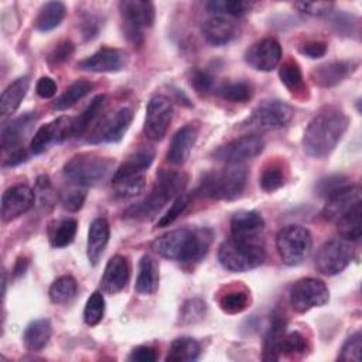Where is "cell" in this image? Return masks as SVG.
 I'll return each mask as SVG.
<instances>
[{
	"label": "cell",
	"mask_w": 362,
	"mask_h": 362,
	"mask_svg": "<svg viewBox=\"0 0 362 362\" xmlns=\"http://www.w3.org/2000/svg\"><path fill=\"white\" fill-rule=\"evenodd\" d=\"M212 236L214 233L208 228H181L156 238L151 249L161 257L182 264H194L201 262L208 253Z\"/></svg>",
	"instance_id": "1"
},
{
	"label": "cell",
	"mask_w": 362,
	"mask_h": 362,
	"mask_svg": "<svg viewBox=\"0 0 362 362\" xmlns=\"http://www.w3.org/2000/svg\"><path fill=\"white\" fill-rule=\"evenodd\" d=\"M349 124L348 116L337 106H325L310 120L304 136V151L315 158L327 157L337 147Z\"/></svg>",
	"instance_id": "2"
},
{
	"label": "cell",
	"mask_w": 362,
	"mask_h": 362,
	"mask_svg": "<svg viewBox=\"0 0 362 362\" xmlns=\"http://www.w3.org/2000/svg\"><path fill=\"white\" fill-rule=\"evenodd\" d=\"M187 175L182 171L175 170H161L157 173L154 185L147 197L132 206L124 212V216L139 221H146L154 218L161 208L168 202L175 199L182 194L187 185Z\"/></svg>",
	"instance_id": "3"
},
{
	"label": "cell",
	"mask_w": 362,
	"mask_h": 362,
	"mask_svg": "<svg viewBox=\"0 0 362 362\" xmlns=\"http://www.w3.org/2000/svg\"><path fill=\"white\" fill-rule=\"evenodd\" d=\"M247 170L243 164H226L221 170L206 173L198 187V192L212 199L232 201L240 197L246 187Z\"/></svg>",
	"instance_id": "4"
},
{
	"label": "cell",
	"mask_w": 362,
	"mask_h": 362,
	"mask_svg": "<svg viewBox=\"0 0 362 362\" xmlns=\"http://www.w3.org/2000/svg\"><path fill=\"white\" fill-rule=\"evenodd\" d=\"M113 164V160L96 153H79L65 163L62 173L75 185L95 187L112 174Z\"/></svg>",
	"instance_id": "5"
},
{
	"label": "cell",
	"mask_w": 362,
	"mask_h": 362,
	"mask_svg": "<svg viewBox=\"0 0 362 362\" xmlns=\"http://www.w3.org/2000/svg\"><path fill=\"white\" fill-rule=\"evenodd\" d=\"M266 257V252L260 240H246L230 238L225 240L218 250L221 266L233 273L249 272L259 267Z\"/></svg>",
	"instance_id": "6"
},
{
	"label": "cell",
	"mask_w": 362,
	"mask_h": 362,
	"mask_svg": "<svg viewBox=\"0 0 362 362\" xmlns=\"http://www.w3.org/2000/svg\"><path fill=\"white\" fill-rule=\"evenodd\" d=\"M133 120V109L120 106L112 112L105 113L100 119L95 120L88 132L86 141L90 144L116 143L120 141Z\"/></svg>",
	"instance_id": "7"
},
{
	"label": "cell",
	"mask_w": 362,
	"mask_h": 362,
	"mask_svg": "<svg viewBox=\"0 0 362 362\" xmlns=\"http://www.w3.org/2000/svg\"><path fill=\"white\" fill-rule=\"evenodd\" d=\"M311 246V233L300 225H287L281 228L276 236L277 253L281 262L288 266L301 263L308 256Z\"/></svg>",
	"instance_id": "8"
},
{
	"label": "cell",
	"mask_w": 362,
	"mask_h": 362,
	"mask_svg": "<svg viewBox=\"0 0 362 362\" xmlns=\"http://www.w3.org/2000/svg\"><path fill=\"white\" fill-rule=\"evenodd\" d=\"M126 38L139 45L143 42V30L151 27L156 17L154 4L146 0H123L119 3Z\"/></svg>",
	"instance_id": "9"
},
{
	"label": "cell",
	"mask_w": 362,
	"mask_h": 362,
	"mask_svg": "<svg viewBox=\"0 0 362 362\" xmlns=\"http://www.w3.org/2000/svg\"><path fill=\"white\" fill-rule=\"evenodd\" d=\"M329 293L322 280L304 277L294 283L290 291V305L296 313H307L314 307H322L328 303Z\"/></svg>",
	"instance_id": "10"
},
{
	"label": "cell",
	"mask_w": 362,
	"mask_h": 362,
	"mask_svg": "<svg viewBox=\"0 0 362 362\" xmlns=\"http://www.w3.org/2000/svg\"><path fill=\"white\" fill-rule=\"evenodd\" d=\"M293 115L294 110L288 103L279 99L264 100L253 109L243 124L260 130H274L286 126Z\"/></svg>",
	"instance_id": "11"
},
{
	"label": "cell",
	"mask_w": 362,
	"mask_h": 362,
	"mask_svg": "<svg viewBox=\"0 0 362 362\" xmlns=\"http://www.w3.org/2000/svg\"><path fill=\"white\" fill-rule=\"evenodd\" d=\"M354 259V249L344 239L325 242L315 255V267L325 276H335L346 269Z\"/></svg>",
	"instance_id": "12"
},
{
	"label": "cell",
	"mask_w": 362,
	"mask_h": 362,
	"mask_svg": "<svg viewBox=\"0 0 362 362\" xmlns=\"http://www.w3.org/2000/svg\"><path fill=\"white\" fill-rule=\"evenodd\" d=\"M264 141L257 134H245L236 137L212 151V157L226 164H236L253 158L263 151Z\"/></svg>",
	"instance_id": "13"
},
{
	"label": "cell",
	"mask_w": 362,
	"mask_h": 362,
	"mask_svg": "<svg viewBox=\"0 0 362 362\" xmlns=\"http://www.w3.org/2000/svg\"><path fill=\"white\" fill-rule=\"evenodd\" d=\"M173 119V105L171 100L164 95L153 96L146 107L144 119V134L153 141L161 140Z\"/></svg>",
	"instance_id": "14"
},
{
	"label": "cell",
	"mask_w": 362,
	"mask_h": 362,
	"mask_svg": "<svg viewBox=\"0 0 362 362\" xmlns=\"http://www.w3.org/2000/svg\"><path fill=\"white\" fill-rule=\"evenodd\" d=\"M74 137V117L59 116L52 122L42 124L30 143V150L33 154H41L48 150L52 144L62 143Z\"/></svg>",
	"instance_id": "15"
},
{
	"label": "cell",
	"mask_w": 362,
	"mask_h": 362,
	"mask_svg": "<svg viewBox=\"0 0 362 362\" xmlns=\"http://www.w3.org/2000/svg\"><path fill=\"white\" fill-rule=\"evenodd\" d=\"M246 64L260 72L273 71L281 61V47L274 38L256 41L245 52Z\"/></svg>",
	"instance_id": "16"
},
{
	"label": "cell",
	"mask_w": 362,
	"mask_h": 362,
	"mask_svg": "<svg viewBox=\"0 0 362 362\" xmlns=\"http://www.w3.org/2000/svg\"><path fill=\"white\" fill-rule=\"evenodd\" d=\"M35 192L25 184H17L7 188L1 195V218L10 222L33 208Z\"/></svg>",
	"instance_id": "17"
},
{
	"label": "cell",
	"mask_w": 362,
	"mask_h": 362,
	"mask_svg": "<svg viewBox=\"0 0 362 362\" xmlns=\"http://www.w3.org/2000/svg\"><path fill=\"white\" fill-rule=\"evenodd\" d=\"M129 62V55L123 49L103 47L82 59L78 64V68L88 72H117L122 71Z\"/></svg>",
	"instance_id": "18"
},
{
	"label": "cell",
	"mask_w": 362,
	"mask_h": 362,
	"mask_svg": "<svg viewBox=\"0 0 362 362\" xmlns=\"http://www.w3.org/2000/svg\"><path fill=\"white\" fill-rule=\"evenodd\" d=\"M362 201L361 188L356 185H349L337 194L327 198V204L321 211V216L325 221H338L348 211H351L356 204Z\"/></svg>",
	"instance_id": "19"
},
{
	"label": "cell",
	"mask_w": 362,
	"mask_h": 362,
	"mask_svg": "<svg viewBox=\"0 0 362 362\" xmlns=\"http://www.w3.org/2000/svg\"><path fill=\"white\" fill-rule=\"evenodd\" d=\"M37 120V116L33 112H27L1 129V147L4 151H13L23 147L24 140L31 133V129Z\"/></svg>",
	"instance_id": "20"
},
{
	"label": "cell",
	"mask_w": 362,
	"mask_h": 362,
	"mask_svg": "<svg viewBox=\"0 0 362 362\" xmlns=\"http://www.w3.org/2000/svg\"><path fill=\"white\" fill-rule=\"evenodd\" d=\"M130 277V266L124 256L115 255L109 259L100 284L102 290L107 294H117L120 293L129 283Z\"/></svg>",
	"instance_id": "21"
},
{
	"label": "cell",
	"mask_w": 362,
	"mask_h": 362,
	"mask_svg": "<svg viewBox=\"0 0 362 362\" xmlns=\"http://www.w3.org/2000/svg\"><path fill=\"white\" fill-rule=\"evenodd\" d=\"M198 132H199V126L197 123H188L182 126L173 136V140L167 153V158L171 164L181 165L188 160L191 150L197 141Z\"/></svg>",
	"instance_id": "22"
},
{
	"label": "cell",
	"mask_w": 362,
	"mask_h": 362,
	"mask_svg": "<svg viewBox=\"0 0 362 362\" xmlns=\"http://www.w3.org/2000/svg\"><path fill=\"white\" fill-rule=\"evenodd\" d=\"M264 229V221L256 211H239L230 219V232L233 238L246 240H260Z\"/></svg>",
	"instance_id": "23"
},
{
	"label": "cell",
	"mask_w": 362,
	"mask_h": 362,
	"mask_svg": "<svg viewBox=\"0 0 362 362\" xmlns=\"http://www.w3.org/2000/svg\"><path fill=\"white\" fill-rule=\"evenodd\" d=\"M202 35L206 42L221 47L226 45L238 35V28L232 20L223 16H212L202 24Z\"/></svg>",
	"instance_id": "24"
},
{
	"label": "cell",
	"mask_w": 362,
	"mask_h": 362,
	"mask_svg": "<svg viewBox=\"0 0 362 362\" xmlns=\"http://www.w3.org/2000/svg\"><path fill=\"white\" fill-rule=\"evenodd\" d=\"M355 64L349 61H332L318 65L311 72V78L321 88H331L342 82L355 71Z\"/></svg>",
	"instance_id": "25"
},
{
	"label": "cell",
	"mask_w": 362,
	"mask_h": 362,
	"mask_svg": "<svg viewBox=\"0 0 362 362\" xmlns=\"http://www.w3.org/2000/svg\"><path fill=\"white\" fill-rule=\"evenodd\" d=\"M109 223L105 218H96L92 221L88 230L86 242V256L90 264H98L109 242Z\"/></svg>",
	"instance_id": "26"
},
{
	"label": "cell",
	"mask_w": 362,
	"mask_h": 362,
	"mask_svg": "<svg viewBox=\"0 0 362 362\" xmlns=\"http://www.w3.org/2000/svg\"><path fill=\"white\" fill-rule=\"evenodd\" d=\"M158 283H160L158 264L150 255H144L139 263V274L136 279L134 291L141 296H151L157 291Z\"/></svg>",
	"instance_id": "27"
},
{
	"label": "cell",
	"mask_w": 362,
	"mask_h": 362,
	"mask_svg": "<svg viewBox=\"0 0 362 362\" xmlns=\"http://www.w3.org/2000/svg\"><path fill=\"white\" fill-rule=\"evenodd\" d=\"M250 303L249 290L240 284L235 283L232 286L225 287V290L218 297V304L221 310L226 314H238L247 308Z\"/></svg>",
	"instance_id": "28"
},
{
	"label": "cell",
	"mask_w": 362,
	"mask_h": 362,
	"mask_svg": "<svg viewBox=\"0 0 362 362\" xmlns=\"http://www.w3.org/2000/svg\"><path fill=\"white\" fill-rule=\"evenodd\" d=\"M154 156L156 153L151 147L144 146L137 148L119 165V168L113 173L112 178H120L133 174H146V170L151 165Z\"/></svg>",
	"instance_id": "29"
},
{
	"label": "cell",
	"mask_w": 362,
	"mask_h": 362,
	"mask_svg": "<svg viewBox=\"0 0 362 362\" xmlns=\"http://www.w3.org/2000/svg\"><path fill=\"white\" fill-rule=\"evenodd\" d=\"M30 88V79L28 76H21L11 82L1 93L0 96V113L1 117H6L11 113H14L20 103L23 102L24 96L27 95V90Z\"/></svg>",
	"instance_id": "30"
},
{
	"label": "cell",
	"mask_w": 362,
	"mask_h": 362,
	"mask_svg": "<svg viewBox=\"0 0 362 362\" xmlns=\"http://www.w3.org/2000/svg\"><path fill=\"white\" fill-rule=\"evenodd\" d=\"M284 328H286L284 317L280 314L273 315L263 341V355H262L263 361H277L280 358L279 345H280L281 337L284 335Z\"/></svg>",
	"instance_id": "31"
},
{
	"label": "cell",
	"mask_w": 362,
	"mask_h": 362,
	"mask_svg": "<svg viewBox=\"0 0 362 362\" xmlns=\"http://www.w3.org/2000/svg\"><path fill=\"white\" fill-rule=\"evenodd\" d=\"M51 334H52V328L48 320L45 318L34 320L27 325L24 331V337H23L24 345L28 351L38 352L48 344Z\"/></svg>",
	"instance_id": "32"
},
{
	"label": "cell",
	"mask_w": 362,
	"mask_h": 362,
	"mask_svg": "<svg viewBox=\"0 0 362 362\" xmlns=\"http://www.w3.org/2000/svg\"><path fill=\"white\" fill-rule=\"evenodd\" d=\"M199 354L201 345L197 339L191 337H178L171 342L165 359L171 362H191L195 361Z\"/></svg>",
	"instance_id": "33"
},
{
	"label": "cell",
	"mask_w": 362,
	"mask_h": 362,
	"mask_svg": "<svg viewBox=\"0 0 362 362\" xmlns=\"http://www.w3.org/2000/svg\"><path fill=\"white\" fill-rule=\"evenodd\" d=\"M65 11H66V8H65L64 3H61V1L45 3L40 8V11L34 20L35 28L40 31L54 30L55 27H58L62 23V20L65 17Z\"/></svg>",
	"instance_id": "34"
},
{
	"label": "cell",
	"mask_w": 362,
	"mask_h": 362,
	"mask_svg": "<svg viewBox=\"0 0 362 362\" xmlns=\"http://www.w3.org/2000/svg\"><path fill=\"white\" fill-rule=\"evenodd\" d=\"M93 85L89 81L85 79H78L74 83H71L64 93H61L54 102H52V109L55 110H65L71 106H74L78 100L85 98L90 90Z\"/></svg>",
	"instance_id": "35"
},
{
	"label": "cell",
	"mask_w": 362,
	"mask_h": 362,
	"mask_svg": "<svg viewBox=\"0 0 362 362\" xmlns=\"http://www.w3.org/2000/svg\"><path fill=\"white\" fill-rule=\"evenodd\" d=\"M78 293L76 280L72 276L58 277L49 287V300L58 305H66L74 301Z\"/></svg>",
	"instance_id": "36"
},
{
	"label": "cell",
	"mask_w": 362,
	"mask_h": 362,
	"mask_svg": "<svg viewBox=\"0 0 362 362\" xmlns=\"http://www.w3.org/2000/svg\"><path fill=\"white\" fill-rule=\"evenodd\" d=\"M115 195L122 199L134 198L140 195L146 185V174H133L120 178H112Z\"/></svg>",
	"instance_id": "37"
},
{
	"label": "cell",
	"mask_w": 362,
	"mask_h": 362,
	"mask_svg": "<svg viewBox=\"0 0 362 362\" xmlns=\"http://www.w3.org/2000/svg\"><path fill=\"white\" fill-rule=\"evenodd\" d=\"M361 214L362 204H356L351 211H348L344 216L337 221L338 233L344 240H358L361 238Z\"/></svg>",
	"instance_id": "38"
},
{
	"label": "cell",
	"mask_w": 362,
	"mask_h": 362,
	"mask_svg": "<svg viewBox=\"0 0 362 362\" xmlns=\"http://www.w3.org/2000/svg\"><path fill=\"white\" fill-rule=\"evenodd\" d=\"M106 102L105 95H98L92 99V102L88 105V107L74 119V137H81L85 132L89 130L90 124L95 123L98 115L103 109Z\"/></svg>",
	"instance_id": "39"
},
{
	"label": "cell",
	"mask_w": 362,
	"mask_h": 362,
	"mask_svg": "<svg viewBox=\"0 0 362 362\" xmlns=\"http://www.w3.org/2000/svg\"><path fill=\"white\" fill-rule=\"evenodd\" d=\"M78 229V222L72 218H65L54 223L49 229V242L54 247L61 249L72 243Z\"/></svg>",
	"instance_id": "40"
},
{
	"label": "cell",
	"mask_w": 362,
	"mask_h": 362,
	"mask_svg": "<svg viewBox=\"0 0 362 362\" xmlns=\"http://www.w3.org/2000/svg\"><path fill=\"white\" fill-rule=\"evenodd\" d=\"M216 93L229 102H247L253 95V88L249 82L245 81H230L223 82L216 88Z\"/></svg>",
	"instance_id": "41"
},
{
	"label": "cell",
	"mask_w": 362,
	"mask_h": 362,
	"mask_svg": "<svg viewBox=\"0 0 362 362\" xmlns=\"http://www.w3.org/2000/svg\"><path fill=\"white\" fill-rule=\"evenodd\" d=\"M286 170L280 161H272L269 163L259 178L260 188L266 192H274L276 189L281 188L286 182Z\"/></svg>",
	"instance_id": "42"
},
{
	"label": "cell",
	"mask_w": 362,
	"mask_h": 362,
	"mask_svg": "<svg viewBox=\"0 0 362 362\" xmlns=\"http://www.w3.org/2000/svg\"><path fill=\"white\" fill-rule=\"evenodd\" d=\"M279 75H280L281 82L286 85V88L290 92L298 93V92H303L305 89L303 74H301V68H300V65L294 59L284 61L280 65Z\"/></svg>",
	"instance_id": "43"
},
{
	"label": "cell",
	"mask_w": 362,
	"mask_h": 362,
	"mask_svg": "<svg viewBox=\"0 0 362 362\" xmlns=\"http://www.w3.org/2000/svg\"><path fill=\"white\" fill-rule=\"evenodd\" d=\"M206 8L215 16L240 17L252 8V3L242 0H212L206 3Z\"/></svg>",
	"instance_id": "44"
},
{
	"label": "cell",
	"mask_w": 362,
	"mask_h": 362,
	"mask_svg": "<svg viewBox=\"0 0 362 362\" xmlns=\"http://www.w3.org/2000/svg\"><path fill=\"white\" fill-rule=\"evenodd\" d=\"M307 349H308L307 339L304 338V335H301L297 331L284 334L281 337V341H280V345H279L280 355L283 354V355H287V356H291V358L305 355Z\"/></svg>",
	"instance_id": "45"
},
{
	"label": "cell",
	"mask_w": 362,
	"mask_h": 362,
	"mask_svg": "<svg viewBox=\"0 0 362 362\" xmlns=\"http://www.w3.org/2000/svg\"><path fill=\"white\" fill-rule=\"evenodd\" d=\"M105 314V298L100 291H95L90 294L85 304L83 310V320L88 325L93 327L98 325Z\"/></svg>",
	"instance_id": "46"
},
{
	"label": "cell",
	"mask_w": 362,
	"mask_h": 362,
	"mask_svg": "<svg viewBox=\"0 0 362 362\" xmlns=\"http://www.w3.org/2000/svg\"><path fill=\"white\" fill-rule=\"evenodd\" d=\"M206 304L199 298H189L181 307V324H194L205 317Z\"/></svg>",
	"instance_id": "47"
},
{
	"label": "cell",
	"mask_w": 362,
	"mask_h": 362,
	"mask_svg": "<svg viewBox=\"0 0 362 362\" xmlns=\"http://www.w3.org/2000/svg\"><path fill=\"white\" fill-rule=\"evenodd\" d=\"M351 182L344 175H329L325 178H321L317 185H315V191L320 197L324 198H329L331 195L337 194L338 191L349 187Z\"/></svg>",
	"instance_id": "48"
},
{
	"label": "cell",
	"mask_w": 362,
	"mask_h": 362,
	"mask_svg": "<svg viewBox=\"0 0 362 362\" xmlns=\"http://www.w3.org/2000/svg\"><path fill=\"white\" fill-rule=\"evenodd\" d=\"M189 204H191V195H189V194H181V195H178V197L173 201L170 209L160 218L157 226H160V228L170 226V225L188 208Z\"/></svg>",
	"instance_id": "49"
},
{
	"label": "cell",
	"mask_w": 362,
	"mask_h": 362,
	"mask_svg": "<svg viewBox=\"0 0 362 362\" xmlns=\"http://www.w3.org/2000/svg\"><path fill=\"white\" fill-rule=\"evenodd\" d=\"M361 351H362V337H361V332L356 331L342 345L341 352L338 355V359L345 361V362H349V361L351 362H359L361 361Z\"/></svg>",
	"instance_id": "50"
},
{
	"label": "cell",
	"mask_w": 362,
	"mask_h": 362,
	"mask_svg": "<svg viewBox=\"0 0 362 362\" xmlns=\"http://www.w3.org/2000/svg\"><path fill=\"white\" fill-rule=\"evenodd\" d=\"M294 7L307 16L321 17V16H327L331 13L334 3H331V1H298V3H294Z\"/></svg>",
	"instance_id": "51"
},
{
	"label": "cell",
	"mask_w": 362,
	"mask_h": 362,
	"mask_svg": "<svg viewBox=\"0 0 362 362\" xmlns=\"http://www.w3.org/2000/svg\"><path fill=\"white\" fill-rule=\"evenodd\" d=\"M74 44L71 42V41H68V40H65V41H61V42H58L54 48H52V51L49 52V55H48V64L51 65V66H57V65H61V64H64V62H66L71 57H72V54H74Z\"/></svg>",
	"instance_id": "52"
},
{
	"label": "cell",
	"mask_w": 362,
	"mask_h": 362,
	"mask_svg": "<svg viewBox=\"0 0 362 362\" xmlns=\"http://www.w3.org/2000/svg\"><path fill=\"white\" fill-rule=\"evenodd\" d=\"M189 83H191V86H194V89L197 92L206 93V92H211L214 89L215 79L205 69H194L192 74H191V78H189Z\"/></svg>",
	"instance_id": "53"
},
{
	"label": "cell",
	"mask_w": 362,
	"mask_h": 362,
	"mask_svg": "<svg viewBox=\"0 0 362 362\" xmlns=\"http://www.w3.org/2000/svg\"><path fill=\"white\" fill-rule=\"evenodd\" d=\"M86 198V192L82 189H74L64 195L62 198V206L71 212H76L82 208Z\"/></svg>",
	"instance_id": "54"
},
{
	"label": "cell",
	"mask_w": 362,
	"mask_h": 362,
	"mask_svg": "<svg viewBox=\"0 0 362 362\" xmlns=\"http://www.w3.org/2000/svg\"><path fill=\"white\" fill-rule=\"evenodd\" d=\"M129 359L137 362H154L157 359V352L153 346L140 345L133 348V351L129 355Z\"/></svg>",
	"instance_id": "55"
},
{
	"label": "cell",
	"mask_w": 362,
	"mask_h": 362,
	"mask_svg": "<svg viewBox=\"0 0 362 362\" xmlns=\"http://www.w3.org/2000/svg\"><path fill=\"white\" fill-rule=\"evenodd\" d=\"M300 52L308 58H321L327 52V44L324 41H308L300 47Z\"/></svg>",
	"instance_id": "56"
},
{
	"label": "cell",
	"mask_w": 362,
	"mask_h": 362,
	"mask_svg": "<svg viewBox=\"0 0 362 362\" xmlns=\"http://www.w3.org/2000/svg\"><path fill=\"white\" fill-rule=\"evenodd\" d=\"M35 92L40 98L42 99H49L57 93V83L54 82L52 78L49 76H42L38 79L37 86H35Z\"/></svg>",
	"instance_id": "57"
},
{
	"label": "cell",
	"mask_w": 362,
	"mask_h": 362,
	"mask_svg": "<svg viewBox=\"0 0 362 362\" xmlns=\"http://www.w3.org/2000/svg\"><path fill=\"white\" fill-rule=\"evenodd\" d=\"M25 160H27V151L24 147H20V148L10 151V156L4 160L3 167H14V165L21 164Z\"/></svg>",
	"instance_id": "58"
}]
</instances>
